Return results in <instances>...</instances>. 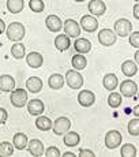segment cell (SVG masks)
<instances>
[{"label":"cell","instance_id":"2e32d148","mask_svg":"<svg viewBox=\"0 0 139 157\" xmlns=\"http://www.w3.org/2000/svg\"><path fill=\"white\" fill-rule=\"evenodd\" d=\"M26 62L32 68H40L42 64H44V57H42L41 53L38 52H30L28 56H26Z\"/></svg>","mask_w":139,"mask_h":157},{"label":"cell","instance_id":"d6986e66","mask_svg":"<svg viewBox=\"0 0 139 157\" xmlns=\"http://www.w3.org/2000/svg\"><path fill=\"white\" fill-rule=\"evenodd\" d=\"M63 142H64L66 146L74 147V146H77V145L81 142V137H79V134H78V132L70 131V130H68V131L66 132V135H64V140H63Z\"/></svg>","mask_w":139,"mask_h":157},{"label":"cell","instance_id":"4fadbf2b","mask_svg":"<svg viewBox=\"0 0 139 157\" xmlns=\"http://www.w3.org/2000/svg\"><path fill=\"white\" fill-rule=\"evenodd\" d=\"M44 109H45L44 102L41 100H38V98H33V100H30L28 102V111L33 116H40L44 112Z\"/></svg>","mask_w":139,"mask_h":157},{"label":"cell","instance_id":"e575fe53","mask_svg":"<svg viewBox=\"0 0 139 157\" xmlns=\"http://www.w3.org/2000/svg\"><path fill=\"white\" fill-rule=\"evenodd\" d=\"M47 157H59L60 156V149L57 146H49L47 147V150H44Z\"/></svg>","mask_w":139,"mask_h":157},{"label":"cell","instance_id":"484cf974","mask_svg":"<svg viewBox=\"0 0 139 157\" xmlns=\"http://www.w3.org/2000/svg\"><path fill=\"white\" fill-rule=\"evenodd\" d=\"M71 63H72L75 70H78V71L83 70V68L87 66V60H86V57L83 56V53H77V55H74L72 56Z\"/></svg>","mask_w":139,"mask_h":157},{"label":"cell","instance_id":"bcb514c9","mask_svg":"<svg viewBox=\"0 0 139 157\" xmlns=\"http://www.w3.org/2000/svg\"><path fill=\"white\" fill-rule=\"evenodd\" d=\"M138 100H139V93H138Z\"/></svg>","mask_w":139,"mask_h":157},{"label":"cell","instance_id":"9c48e42d","mask_svg":"<svg viewBox=\"0 0 139 157\" xmlns=\"http://www.w3.org/2000/svg\"><path fill=\"white\" fill-rule=\"evenodd\" d=\"M81 28H82L85 32L93 33L98 29V21L94 18V15H83L82 19H81Z\"/></svg>","mask_w":139,"mask_h":157},{"label":"cell","instance_id":"277c9868","mask_svg":"<svg viewBox=\"0 0 139 157\" xmlns=\"http://www.w3.org/2000/svg\"><path fill=\"white\" fill-rule=\"evenodd\" d=\"M53 132L56 135H64L66 132L71 128V122H70L68 117L66 116H60L53 122Z\"/></svg>","mask_w":139,"mask_h":157},{"label":"cell","instance_id":"7c38bea8","mask_svg":"<svg viewBox=\"0 0 139 157\" xmlns=\"http://www.w3.org/2000/svg\"><path fill=\"white\" fill-rule=\"evenodd\" d=\"M94 101H96V96L90 90H81L79 94H78V102L82 107H92L94 104Z\"/></svg>","mask_w":139,"mask_h":157},{"label":"cell","instance_id":"4dcf8cb0","mask_svg":"<svg viewBox=\"0 0 139 157\" xmlns=\"http://www.w3.org/2000/svg\"><path fill=\"white\" fill-rule=\"evenodd\" d=\"M14 155V145L11 142L0 144V157H10Z\"/></svg>","mask_w":139,"mask_h":157},{"label":"cell","instance_id":"44dd1931","mask_svg":"<svg viewBox=\"0 0 139 157\" xmlns=\"http://www.w3.org/2000/svg\"><path fill=\"white\" fill-rule=\"evenodd\" d=\"M74 48L77 52L79 53H87L90 52V49H92V44H90V41L87 40V38H77V41L74 43Z\"/></svg>","mask_w":139,"mask_h":157},{"label":"cell","instance_id":"b9f144b4","mask_svg":"<svg viewBox=\"0 0 139 157\" xmlns=\"http://www.w3.org/2000/svg\"><path fill=\"white\" fill-rule=\"evenodd\" d=\"M63 157H77V155L72 152H66L64 155H63Z\"/></svg>","mask_w":139,"mask_h":157},{"label":"cell","instance_id":"83f0119b","mask_svg":"<svg viewBox=\"0 0 139 157\" xmlns=\"http://www.w3.org/2000/svg\"><path fill=\"white\" fill-rule=\"evenodd\" d=\"M25 53H26V48L25 45H23L21 41H18V43H15L13 45V48H11V55H13L15 59H23L25 57Z\"/></svg>","mask_w":139,"mask_h":157},{"label":"cell","instance_id":"ba28073f","mask_svg":"<svg viewBox=\"0 0 139 157\" xmlns=\"http://www.w3.org/2000/svg\"><path fill=\"white\" fill-rule=\"evenodd\" d=\"M63 29H64V32H66V34L68 36V37H74V38H77V37H79V34H81V26H79V23L77 22V21H74V19H67L64 23H63Z\"/></svg>","mask_w":139,"mask_h":157},{"label":"cell","instance_id":"cb8c5ba5","mask_svg":"<svg viewBox=\"0 0 139 157\" xmlns=\"http://www.w3.org/2000/svg\"><path fill=\"white\" fill-rule=\"evenodd\" d=\"M25 7L23 0H7V8L11 14H19Z\"/></svg>","mask_w":139,"mask_h":157},{"label":"cell","instance_id":"30bf717a","mask_svg":"<svg viewBox=\"0 0 139 157\" xmlns=\"http://www.w3.org/2000/svg\"><path fill=\"white\" fill-rule=\"evenodd\" d=\"M120 93L124 97H134L138 93V85L131 79L123 81V83L120 85Z\"/></svg>","mask_w":139,"mask_h":157},{"label":"cell","instance_id":"8d00e7d4","mask_svg":"<svg viewBox=\"0 0 139 157\" xmlns=\"http://www.w3.org/2000/svg\"><path fill=\"white\" fill-rule=\"evenodd\" d=\"M7 117H8V113L7 111L4 109V108L0 107V124H3V123L7 122Z\"/></svg>","mask_w":139,"mask_h":157},{"label":"cell","instance_id":"ffe728a7","mask_svg":"<svg viewBox=\"0 0 139 157\" xmlns=\"http://www.w3.org/2000/svg\"><path fill=\"white\" fill-rule=\"evenodd\" d=\"M26 87H28L29 92L32 93H38L42 90V81L38 77H30L26 81Z\"/></svg>","mask_w":139,"mask_h":157},{"label":"cell","instance_id":"74e56055","mask_svg":"<svg viewBox=\"0 0 139 157\" xmlns=\"http://www.w3.org/2000/svg\"><path fill=\"white\" fill-rule=\"evenodd\" d=\"M94 152L90 149H82L79 153V157H94Z\"/></svg>","mask_w":139,"mask_h":157},{"label":"cell","instance_id":"5bb4252c","mask_svg":"<svg viewBox=\"0 0 139 157\" xmlns=\"http://www.w3.org/2000/svg\"><path fill=\"white\" fill-rule=\"evenodd\" d=\"M45 25L49 32H59L63 28V22L57 15H48L45 19Z\"/></svg>","mask_w":139,"mask_h":157},{"label":"cell","instance_id":"d4e9b609","mask_svg":"<svg viewBox=\"0 0 139 157\" xmlns=\"http://www.w3.org/2000/svg\"><path fill=\"white\" fill-rule=\"evenodd\" d=\"M36 126H37V128L41 130V131H48V130L52 128L53 122L47 116H40L36 119Z\"/></svg>","mask_w":139,"mask_h":157},{"label":"cell","instance_id":"e0dca14e","mask_svg":"<svg viewBox=\"0 0 139 157\" xmlns=\"http://www.w3.org/2000/svg\"><path fill=\"white\" fill-rule=\"evenodd\" d=\"M14 87H15V79L11 75L4 74L0 77V90H2V92H6V93L13 92Z\"/></svg>","mask_w":139,"mask_h":157},{"label":"cell","instance_id":"7bdbcfd3","mask_svg":"<svg viewBox=\"0 0 139 157\" xmlns=\"http://www.w3.org/2000/svg\"><path fill=\"white\" fill-rule=\"evenodd\" d=\"M134 57H135V63H138V64H139V51H137V52H135Z\"/></svg>","mask_w":139,"mask_h":157},{"label":"cell","instance_id":"5b68a950","mask_svg":"<svg viewBox=\"0 0 139 157\" xmlns=\"http://www.w3.org/2000/svg\"><path fill=\"white\" fill-rule=\"evenodd\" d=\"M122 132L117 131V130H111L105 135V145H107L108 149H116L122 144Z\"/></svg>","mask_w":139,"mask_h":157},{"label":"cell","instance_id":"6da1fadb","mask_svg":"<svg viewBox=\"0 0 139 157\" xmlns=\"http://www.w3.org/2000/svg\"><path fill=\"white\" fill-rule=\"evenodd\" d=\"M6 33H7L8 40L11 41H22L23 37H25V26L21 22H13L8 25V28H6Z\"/></svg>","mask_w":139,"mask_h":157},{"label":"cell","instance_id":"603a6c76","mask_svg":"<svg viewBox=\"0 0 139 157\" xmlns=\"http://www.w3.org/2000/svg\"><path fill=\"white\" fill-rule=\"evenodd\" d=\"M122 71L126 77H134L138 72V66L134 60H126L122 64Z\"/></svg>","mask_w":139,"mask_h":157},{"label":"cell","instance_id":"f1b7e54d","mask_svg":"<svg viewBox=\"0 0 139 157\" xmlns=\"http://www.w3.org/2000/svg\"><path fill=\"white\" fill-rule=\"evenodd\" d=\"M48 85L49 87H52V89H62L63 85H64V78L62 77L60 74H53L49 77V79H48Z\"/></svg>","mask_w":139,"mask_h":157},{"label":"cell","instance_id":"ab89813d","mask_svg":"<svg viewBox=\"0 0 139 157\" xmlns=\"http://www.w3.org/2000/svg\"><path fill=\"white\" fill-rule=\"evenodd\" d=\"M3 32H6V23L3 19H0V34H3Z\"/></svg>","mask_w":139,"mask_h":157},{"label":"cell","instance_id":"52a82bcc","mask_svg":"<svg viewBox=\"0 0 139 157\" xmlns=\"http://www.w3.org/2000/svg\"><path fill=\"white\" fill-rule=\"evenodd\" d=\"M98 41L104 47H111L116 43V34L111 29H102L98 33Z\"/></svg>","mask_w":139,"mask_h":157},{"label":"cell","instance_id":"d6a6232c","mask_svg":"<svg viewBox=\"0 0 139 157\" xmlns=\"http://www.w3.org/2000/svg\"><path fill=\"white\" fill-rule=\"evenodd\" d=\"M29 7H30V10L34 11V13H42L45 8V4L42 0H30Z\"/></svg>","mask_w":139,"mask_h":157},{"label":"cell","instance_id":"8992f818","mask_svg":"<svg viewBox=\"0 0 139 157\" xmlns=\"http://www.w3.org/2000/svg\"><path fill=\"white\" fill-rule=\"evenodd\" d=\"M132 32V23L128 19H119L115 23V34L120 37H127Z\"/></svg>","mask_w":139,"mask_h":157},{"label":"cell","instance_id":"9a60e30c","mask_svg":"<svg viewBox=\"0 0 139 157\" xmlns=\"http://www.w3.org/2000/svg\"><path fill=\"white\" fill-rule=\"evenodd\" d=\"M28 147H29V152L32 156L34 157H40L44 155V145L40 140H32L30 142H28Z\"/></svg>","mask_w":139,"mask_h":157},{"label":"cell","instance_id":"8fae6325","mask_svg":"<svg viewBox=\"0 0 139 157\" xmlns=\"http://www.w3.org/2000/svg\"><path fill=\"white\" fill-rule=\"evenodd\" d=\"M87 8H89L90 14L94 15V17H101L107 11V6L102 0H90V3L87 4Z\"/></svg>","mask_w":139,"mask_h":157},{"label":"cell","instance_id":"836d02e7","mask_svg":"<svg viewBox=\"0 0 139 157\" xmlns=\"http://www.w3.org/2000/svg\"><path fill=\"white\" fill-rule=\"evenodd\" d=\"M128 132L134 137L139 135V117H135V119L130 120L128 123Z\"/></svg>","mask_w":139,"mask_h":157},{"label":"cell","instance_id":"7a4b0ae2","mask_svg":"<svg viewBox=\"0 0 139 157\" xmlns=\"http://www.w3.org/2000/svg\"><path fill=\"white\" fill-rule=\"evenodd\" d=\"M26 102H28V92L22 87L14 89L11 93V104L15 108H22L26 105Z\"/></svg>","mask_w":139,"mask_h":157},{"label":"cell","instance_id":"f6af8a7d","mask_svg":"<svg viewBox=\"0 0 139 157\" xmlns=\"http://www.w3.org/2000/svg\"><path fill=\"white\" fill-rule=\"evenodd\" d=\"M135 2H137V3H139V0H135Z\"/></svg>","mask_w":139,"mask_h":157},{"label":"cell","instance_id":"f35d334b","mask_svg":"<svg viewBox=\"0 0 139 157\" xmlns=\"http://www.w3.org/2000/svg\"><path fill=\"white\" fill-rule=\"evenodd\" d=\"M132 13H134V18H135V19H139V3L134 6V10H132Z\"/></svg>","mask_w":139,"mask_h":157},{"label":"cell","instance_id":"7402d4cb","mask_svg":"<svg viewBox=\"0 0 139 157\" xmlns=\"http://www.w3.org/2000/svg\"><path fill=\"white\" fill-rule=\"evenodd\" d=\"M28 137H26V134H23V132H17V134L14 135L13 138V145L15 149L18 150H23L26 146H28Z\"/></svg>","mask_w":139,"mask_h":157},{"label":"cell","instance_id":"1f68e13d","mask_svg":"<svg viewBox=\"0 0 139 157\" xmlns=\"http://www.w3.org/2000/svg\"><path fill=\"white\" fill-rule=\"evenodd\" d=\"M108 104H109V107L112 108H117L120 107V104H122V94H119V93H111L109 97H108Z\"/></svg>","mask_w":139,"mask_h":157},{"label":"cell","instance_id":"60d3db41","mask_svg":"<svg viewBox=\"0 0 139 157\" xmlns=\"http://www.w3.org/2000/svg\"><path fill=\"white\" fill-rule=\"evenodd\" d=\"M132 112H134V116H135V117H139V105H137V107H134Z\"/></svg>","mask_w":139,"mask_h":157},{"label":"cell","instance_id":"ee69618b","mask_svg":"<svg viewBox=\"0 0 139 157\" xmlns=\"http://www.w3.org/2000/svg\"><path fill=\"white\" fill-rule=\"evenodd\" d=\"M75 2H85V0H75Z\"/></svg>","mask_w":139,"mask_h":157},{"label":"cell","instance_id":"ac0fdd59","mask_svg":"<svg viewBox=\"0 0 139 157\" xmlns=\"http://www.w3.org/2000/svg\"><path fill=\"white\" fill-rule=\"evenodd\" d=\"M71 45V40L67 34H59L57 37L55 38V47L59 52H64L67 51Z\"/></svg>","mask_w":139,"mask_h":157},{"label":"cell","instance_id":"4316f807","mask_svg":"<svg viewBox=\"0 0 139 157\" xmlns=\"http://www.w3.org/2000/svg\"><path fill=\"white\" fill-rule=\"evenodd\" d=\"M117 77L115 74H107L104 77V79H102V83H104V87L107 90H115L116 89V86H117Z\"/></svg>","mask_w":139,"mask_h":157},{"label":"cell","instance_id":"f546056e","mask_svg":"<svg viewBox=\"0 0 139 157\" xmlns=\"http://www.w3.org/2000/svg\"><path fill=\"white\" fill-rule=\"evenodd\" d=\"M120 156L122 157H135L137 156V147L132 144H124L120 149Z\"/></svg>","mask_w":139,"mask_h":157},{"label":"cell","instance_id":"3957f363","mask_svg":"<svg viewBox=\"0 0 139 157\" xmlns=\"http://www.w3.org/2000/svg\"><path fill=\"white\" fill-rule=\"evenodd\" d=\"M66 82L71 89H79L83 86V77L78 70H68L66 72Z\"/></svg>","mask_w":139,"mask_h":157},{"label":"cell","instance_id":"d590c367","mask_svg":"<svg viewBox=\"0 0 139 157\" xmlns=\"http://www.w3.org/2000/svg\"><path fill=\"white\" fill-rule=\"evenodd\" d=\"M130 44L135 48H139V32L130 33Z\"/></svg>","mask_w":139,"mask_h":157}]
</instances>
